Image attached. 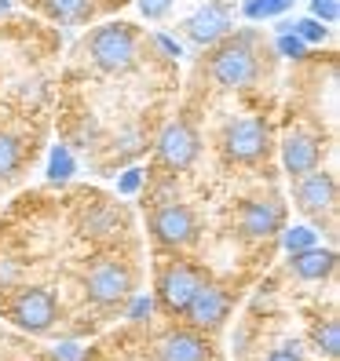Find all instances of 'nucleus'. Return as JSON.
Returning a JSON list of instances; mask_svg holds the SVG:
<instances>
[{"label":"nucleus","mask_w":340,"mask_h":361,"mask_svg":"<svg viewBox=\"0 0 340 361\" xmlns=\"http://www.w3.org/2000/svg\"><path fill=\"white\" fill-rule=\"evenodd\" d=\"M260 73H264L260 48H257V37L252 33L223 37L209 59V77L223 84V88H249V84L260 80Z\"/></svg>","instance_id":"f257e3e1"},{"label":"nucleus","mask_w":340,"mask_h":361,"mask_svg":"<svg viewBox=\"0 0 340 361\" xmlns=\"http://www.w3.org/2000/svg\"><path fill=\"white\" fill-rule=\"evenodd\" d=\"M88 55L102 73H129L136 66V33L124 23H106L88 33Z\"/></svg>","instance_id":"f03ea898"},{"label":"nucleus","mask_w":340,"mask_h":361,"mask_svg":"<svg viewBox=\"0 0 340 361\" xmlns=\"http://www.w3.org/2000/svg\"><path fill=\"white\" fill-rule=\"evenodd\" d=\"M146 226H151V238L161 248H187V245H194L198 233H201V223L194 216V208L180 204V201L158 204L151 212V219H146Z\"/></svg>","instance_id":"7ed1b4c3"},{"label":"nucleus","mask_w":340,"mask_h":361,"mask_svg":"<svg viewBox=\"0 0 340 361\" xmlns=\"http://www.w3.org/2000/svg\"><path fill=\"white\" fill-rule=\"evenodd\" d=\"M132 288H136V274L121 259H99L88 274H84V292H88V300L99 303V307L121 303Z\"/></svg>","instance_id":"20e7f679"},{"label":"nucleus","mask_w":340,"mask_h":361,"mask_svg":"<svg viewBox=\"0 0 340 361\" xmlns=\"http://www.w3.org/2000/svg\"><path fill=\"white\" fill-rule=\"evenodd\" d=\"M271 150V128L257 117L230 121L223 128V157L235 164H257Z\"/></svg>","instance_id":"39448f33"},{"label":"nucleus","mask_w":340,"mask_h":361,"mask_svg":"<svg viewBox=\"0 0 340 361\" xmlns=\"http://www.w3.org/2000/svg\"><path fill=\"white\" fill-rule=\"evenodd\" d=\"M201 285H205V274L198 267H190L183 259H172V263H165L161 274H158V303L168 314H183Z\"/></svg>","instance_id":"423d86ee"},{"label":"nucleus","mask_w":340,"mask_h":361,"mask_svg":"<svg viewBox=\"0 0 340 361\" xmlns=\"http://www.w3.org/2000/svg\"><path fill=\"white\" fill-rule=\"evenodd\" d=\"M8 314H11V322L18 329H26V332H48L55 325V317H59V303H55V295L48 288H18L15 292V300L8 303Z\"/></svg>","instance_id":"0eeeda50"},{"label":"nucleus","mask_w":340,"mask_h":361,"mask_svg":"<svg viewBox=\"0 0 340 361\" xmlns=\"http://www.w3.org/2000/svg\"><path fill=\"white\" fill-rule=\"evenodd\" d=\"M198 150H201V139L194 132V124L190 121H172L161 132L154 157H158L161 168H168V172H187V168L198 161Z\"/></svg>","instance_id":"6e6552de"},{"label":"nucleus","mask_w":340,"mask_h":361,"mask_svg":"<svg viewBox=\"0 0 340 361\" xmlns=\"http://www.w3.org/2000/svg\"><path fill=\"white\" fill-rule=\"evenodd\" d=\"M282 204L271 201V197H252L238 208V230L242 238L249 241H264V238H274L282 230Z\"/></svg>","instance_id":"1a4fd4ad"},{"label":"nucleus","mask_w":340,"mask_h":361,"mask_svg":"<svg viewBox=\"0 0 340 361\" xmlns=\"http://www.w3.org/2000/svg\"><path fill=\"white\" fill-rule=\"evenodd\" d=\"M227 310H230V300H227V292L216 288V285H201L194 292V300L187 303V322L190 329H198V332H216L223 322H227Z\"/></svg>","instance_id":"9d476101"},{"label":"nucleus","mask_w":340,"mask_h":361,"mask_svg":"<svg viewBox=\"0 0 340 361\" xmlns=\"http://www.w3.org/2000/svg\"><path fill=\"white\" fill-rule=\"evenodd\" d=\"M235 26V18H230V8L220 4V0H212V4L198 8L194 15L187 18V37L194 40V44L209 48V44H220V40L230 33Z\"/></svg>","instance_id":"9b49d317"},{"label":"nucleus","mask_w":340,"mask_h":361,"mask_svg":"<svg viewBox=\"0 0 340 361\" xmlns=\"http://www.w3.org/2000/svg\"><path fill=\"white\" fill-rule=\"evenodd\" d=\"M154 357L158 361H212V347L198 329H176L158 339Z\"/></svg>","instance_id":"f8f14e48"},{"label":"nucleus","mask_w":340,"mask_h":361,"mask_svg":"<svg viewBox=\"0 0 340 361\" xmlns=\"http://www.w3.org/2000/svg\"><path fill=\"white\" fill-rule=\"evenodd\" d=\"M296 204H300L304 212H311V216L329 212L336 204V179L329 172H318V168L296 176Z\"/></svg>","instance_id":"ddd939ff"},{"label":"nucleus","mask_w":340,"mask_h":361,"mask_svg":"<svg viewBox=\"0 0 340 361\" xmlns=\"http://www.w3.org/2000/svg\"><path fill=\"white\" fill-rule=\"evenodd\" d=\"M318 161H322V150H318V139L307 135V132H289L286 142H282V164L286 172L296 179L311 172V168H318Z\"/></svg>","instance_id":"4468645a"},{"label":"nucleus","mask_w":340,"mask_h":361,"mask_svg":"<svg viewBox=\"0 0 340 361\" xmlns=\"http://www.w3.org/2000/svg\"><path fill=\"white\" fill-rule=\"evenodd\" d=\"M289 270L296 274L300 281H322L336 270V252L333 248H300V252H289Z\"/></svg>","instance_id":"2eb2a0df"},{"label":"nucleus","mask_w":340,"mask_h":361,"mask_svg":"<svg viewBox=\"0 0 340 361\" xmlns=\"http://www.w3.org/2000/svg\"><path fill=\"white\" fill-rule=\"evenodd\" d=\"M45 8L59 23H84L92 15V0H45Z\"/></svg>","instance_id":"dca6fc26"},{"label":"nucleus","mask_w":340,"mask_h":361,"mask_svg":"<svg viewBox=\"0 0 340 361\" xmlns=\"http://www.w3.org/2000/svg\"><path fill=\"white\" fill-rule=\"evenodd\" d=\"M18 164H23V146L11 132L0 128V183H8L18 172Z\"/></svg>","instance_id":"f3484780"},{"label":"nucleus","mask_w":340,"mask_h":361,"mask_svg":"<svg viewBox=\"0 0 340 361\" xmlns=\"http://www.w3.org/2000/svg\"><path fill=\"white\" fill-rule=\"evenodd\" d=\"M315 347L322 350L326 357L340 354V325H336V317H326L322 325H315Z\"/></svg>","instance_id":"a211bd4d"},{"label":"nucleus","mask_w":340,"mask_h":361,"mask_svg":"<svg viewBox=\"0 0 340 361\" xmlns=\"http://www.w3.org/2000/svg\"><path fill=\"white\" fill-rule=\"evenodd\" d=\"M293 0H249L245 4V15L249 18H271V15H282Z\"/></svg>","instance_id":"6ab92c4d"},{"label":"nucleus","mask_w":340,"mask_h":361,"mask_svg":"<svg viewBox=\"0 0 340 361\" xmlns=\"http://www.w3.org/2000/svg\"><path fill=\"white\" fill-rule=\"evenodd\" d=\"M311 245H315V230H307V226L286 230V248L289 252H300V248H311Z\"/></svg>","instance_id":"aec40b11"},{"label":"nucleus","mask_w":340,"mask_h":361,"mask_svg":"<svg viewBox=\"0 0 340 361\" xmlns=\"http://www.w3.org/2000/svg\"><path fill=\"white\" fill-rule=\"evenodd\" d=\"M293 33L300 37V40H326V33H329V30H326L322 23H318V18H300V23L293 26Z\"/></svg>","instance_id":"412c9836"},{"label":"nucleus","mask_w":340,"mask_h":361,"mask_svg":"<svg viewBox=\"0 0 340 361\" xmlns=\"http://www.w3.org/2000/svg\"><path fill=\"white\" fill-rule=\"evenodd\" d=\"M311 11H315V18H322V23H336L340 18L336 0H311Z\"/></svg>","instance_id":"4be33fe9"},{"label":"nucleus","mask_w":340,"mask_h":361,"mask_svg":"<svg viewBox=\"0 0 340 361\" xmlns=\"http://www.w3.org/2000/svg\"><path fill=\"white\" fill-rule=\"evenodd\" d=\"M279 51L289 55V59H300V55H304V40L296 37V33H282V37H279Z\"/></svg>","instance_id":"5701e85b"},{"label":"nucleus","mask_w":340,"mask_h":361,"mask_svg":"<svg viewBox=\"0 0 340 361\" xmlns=\"http://www.w3.org/2000/svg\"><path fill=\"white\" fill-rule=\"evenodd\" d=\"M168 8H172V0H139V11L146 18H165Z\"/></svg>","instance_id":"b1692460"},{"label":"nucleus","mask_w":340,"mask_h":361,"mask_svg":"<svg viewBox=\"0 0 340 361\" xmlns=\"http://www.w3.org/2000/svg\"><path fill=\"white\" fill-rule=\"evenodd\" d=\"M66 176H70V154L55 150L52 154V179H66Z\"/></svg>","instance_id":"393cba45"},{"label":"nucleus","mask_w":340,"mask_h":361,"mask_svg":"<svg viewBox=\"0 0 340 361\" xmlns=\"http://www.w3.org/2000/svg\"><path fill=\"white\" fill-rule=\"evenodd\" d=\"M267 361H304V357H300V350H296V347H279V350L267 354Z\"/></svg>","instance_id":"a878e982"},{"label":"nucleus","mask_w":340,"mask_h":361,"mask_svg":"<svg viewBox=\"0 0 340 361\" xmlns=\"http://www.w3.org/2000/svg\"><path fill=\"white\" fill-rule=\"evenodd\" d=\"M136 183H139V176L132 172V176H124V183H121V186H124V190H136Z\"/></svg>","instance_id":"bb28decb"}]
</instances>
